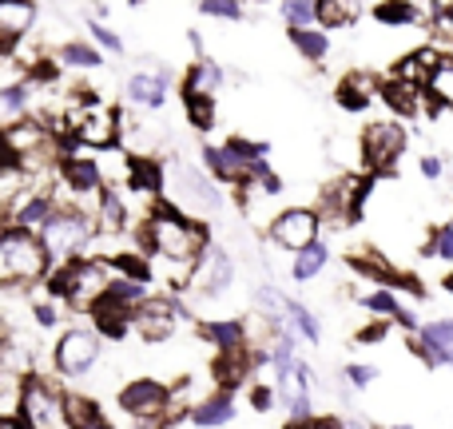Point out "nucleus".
<instances>
[{"mask_svg": "<svg viewBox=\"0 0 453 429\" xmlns=\"http://www.w3.org/2000/svg\"><path fill=\"white\" fill-rule=\"evenodd\" d=\"M362 303H366V310H382V314H394V310H398V298L386 295V290H374V295H366Z\"/></svg>", "mask_w": 453, "mask_h": 429, "instance_id": "nucleus-44", "label": "nucleus"}, {"mask_svg": "<svg viewBox=\"0 0 453 429\" xmlns=\"http://www.w3.org/2000/svg\"><path fill=\"white\" fill-rule=\"evenodd\" d=\"M271 239L287 250H303L319 239V215L314 211H282L271 226Z\"/></svg>", "mask_w": 453, "mask_h": 429, "instance_id": "nucleus-11", "label": "nucleus"}, {"mask_svg": "<svg viewBox=\"0 0 453 429\" xmlns=\"http://www.w3.org/2000/svg\"><path fill=\"white\" fill-rule=\"evenodd\" d=\"M287 310L295 314V326L306 334V342H319L322 334H319V322H314V314L306 310V306H298V303H287Z\"/></svg>", "mask_w": 453, "mask_h": 429, "instance_id": "nucleus-39", "label": "nucleus"}, {"mask_svg": "<svg viewBox=\"0 0 453 429\" xmlns=\"http://www.w3.org/2000/svg\"><path fill=\"white\" fill-rule=\"evenodd\" d=\"M148 242L172 263H199V250H203L207 234L199 223L183 218L175 207H159L148 223Z\"/></svg>", "mask_w": 453, "mask_h": 429, "instance_id": "nucleus-1", "label": "nucleus"}, {"mask_svg": "<svg viewBox=\"0 0 453 429\" xmlns=\"http://www.w3.org/2000/svg\"><path fill=\"white\" fill-rule=\"evenodd\" d=\"M402 148H406V132L402 124H370L366 135H362V159L374 175H386L398 167Z\"/></svg>", "mask_w": 453, "mask_h": 429, "instance_id": "nucleus-7", "label": "nucleus"}, {"mask_svg": "<svg viewBox=\"0 0 453 429\" xmlns=\"http://www.w3.org/2000/svg\"><path fill=\"white\" fill-rule=\"evenodd\" d=\"M72 132H76L80 148H111L119 132V116L104 108H84L80 116H72Z\"/></svg>", "mask_w": 453, "mask_h": 429, "instance_id": "nucleus-10", "label": "nucleus"}, {"mask_svg": "<svg viewBox=\"0 0 453 429\" xmlns=\"http://www.w3.org/2000/svg\"><path fill=\"white\" fill-rule=\"evenodd\" d=\"M0 271L4 282H40L48 271V250L36 231L12 226L0 234Z\"/></svg>", "mask_w": 453, "mask_h": 429, "instance_id": "nucleus-2", "label": "nucleus"}, {"mask_svg": "<svg viewBox=\"0 0 453 429\" xmlns=\"http://www.w3.org/2000/svg\"><path fill=\"white\" fill-rule=\"evenodd\" d=\"M354 271L370 274V279H378V282H394V271L378 255H358V258H354Z\"/></svg>", "mask_w": 453, "mask_h": 429, "instance_id": "nucleus-38", "label": "nucleus"}, {"mask_svg": "<svg viewBox=\"0 0 453 429\" xmlns=\"http://www.w3.org/2000/svg\"><path fill=\"white\" fill-rule=\"evenodd\" d=\"M358 338H362V342H378V338H386V326H366Z\"/></svg>", "mask_w": 453, "mask_h": 429, "instance_id": "nucleus-51", "label": "nucleus"}, {"mask_svg": "<svg viewBox=\"0 0 453 429\" xmlns=\"http://www.w3.org/2000/svg\"><path fill=\"white\" fill-rule=\"evenodd\" d=\"M188 119L196 127H211L215 124V108H211V96H188Z\"/></svg>", "mask_w": 453, "mask_h": 429, "instance_id": "nucleus-37", "label": "nucleus"}, {"mask_svg": "<svg viewBox=\"0 0 453 429\" xmlns=\"http://www.w3.org/2000/svg\"><path fill=\"white\" fill-rule=\"evenodd\" d=\"M119 410H124L132 422H143V425H156L159 418H167L172 410V394L167 386L151 382V378H135L119 390Z\"/></svg>", "mask_w": 453, "mask_h": 429, "instance_id": "nucleus-6", "label": "nucleus"}, {"mask_svg": "<svg viewBox=\"0 0 453 429\" xmlns=\"http://www.w3.org/2000/svg\"><path fill=\"white\" fill-rule=\"evenodd\" d=\"M28 84H12V88H4V92H0V108L4 111H24L28 108Z\"/></svg>", "mask_w": 453, "mask_h": 429, "instance_id": "nucleus-42", "label": "nucleus"}, {"mask_svg": "<svg viewBox=\"0 0 453 429\" xmlns=\"http://www.w3.org/2000/svg\"><path fill=\"white\" fill-rule=\"evenodd\" d=\"M446 290H449V295H453V274H449V279H446Z\"/></svg>", "mask_w": 453, "mask_h": 429, "instance_id": "nucleus-53", "label": "nucleus"}, {"mask_svg": "<svg viewBox=\"0 0 453 429\" xmlns=\"http://www.w3.org/2000/svg\"><path fill=\"white\" fill-rule=\"evenodd\" d=\"M290 362H295V342H290V338H279V342H274V354H271L274 374H287Z\"/></svg>", "mask_w": 453, "mask_h": 429, "instance_id": "nucleus-43", "label": "nucleus"}, {"mask_svg": "<svg viewBox=\"0 0 453 429\" xmlns=\"http://www.w3.org/2000/svg\"><path fill=\"white\" fill-rule=\"evenodd\" d=\"M64 418H68V425H80V429H104L100 406H96L92 398H80V394H72V398H64Z\"/></svg>", "mask_w": 453, "mask_h": 429, "instance_id": "nucleus-21", "label": "nucleus"}, {"mask_svg": "<svg viewBox=\"0 0 453 429\" xmlns=\"http://www.w3.org/2000/svg\"><path fill=\"white\" fill-rule=\"evenodd\" d=\"M203 338H211L219 350L242 346V322H239V318H231V322H207V326H203Z\"/></svg>", "mask_w": 453, "mask_h": 429, "instance_id": "nucleus-32", "label": "nucleus"}, {"mask_svg": "<svg viewBox=\"0 0 453 429\" xmlns=\"http://www.w3.org/2000/svg\"><path fill=\"white\" fill-rule=\"evenodd\" d=\"M175 199L180 203H196L199 211H219V191L203 175L188 172V167H175Z\"/></svg>", "mask_w": 453, "mask_h": 429, "instance_id": "nucleus-13", "label": "nucleus"}, {"mask_svg": "<svg viewBox=\"0 0 453 429\" xmlns=\"http://www.w3.org/2000/svg\"><path fill=\"white\" fill-rule=\"evenodd\" d=\"M100 358V334L92 330H68V334L56 342V370L68 378H80L96 366Z\"/></svg>", "mask_w": 453, "mask_h": 429, "instance_id": "nucleus-9", "label": "nucleus"}, {"mask_svg": "<svg viewBox=\"0 0 453 429\" xmlns=\"http://www.w3.org/2000/svg\"><path fill=\"white\" fill-rule=\"evenodd\" d=\"M434 72H438V56L434 52H414L398 68V80H410V84H430Z\"/></svg>", "mask_w": 453, "mask_h": 429, "instance_id": "nucleus-31", "label": "nucleus"}, {"mask_svg": "<svg viewBox=\"0 0 453 429\" xmlns=\"http://www.w3.org/2000/svg\"><path fill=\"white\" fill-rule=\"evenodd\" d=\"M4 342H8V322L0 318V346H4Z\"/></svg>", "mask_w": 453, "mask_h": 429, "instance_id": "nucleus-52", "label": "nucleus"}, {"mask_svg": "<svg viewBox=\"0 0 453 429\" xmlns=\"http://www.w3.org/2000/svg\"><path fill=\"white\" fill-rule=\"evenodd\" d=\"M183 314L180 303L172 298H140V306H132V326L140 330L148 342H167L175 334V318Z\"/></svg>", "mask_w": 453, "mask_h": 429, "instance_id": "nucleus-8", "label": "nucleus"}, {"mask_svg": "<svg viewBox=\"0 0 453 429\" xmlns=\"http://www.w3.org/2000/svg\"><path fill=\"white\" fill-rule=\"evenodd\" d=\"M60 60L72 64V68H96V64H100V52H96V48H88V44H64L60 48Z\"/></svg>", "mask_w": 453, "mask_h": 429, "instance_id": "nucleus-36", "label": "nucleus"}, {"mask_svg": "<svg viewBox=\"0 0 453 429\" xmlns=\"http://www.w3.org/2000/svg\"><path fill=\"white\" fill-rule=\"evenodd\" d=\"M203 159H207V167H211V172L219 175V180H226V183H239L242 175H247V164H242L231 148H207Z\"/></svg>", "mask_w": 453, "mask_h": 429, "instance_id": "nucleus-23", "label": "nucleus"}, {"mask_svg": "<svg viewBox=\"0 0 453 429\" xmlns=\"http://www.w3.org/2000/svg\"><path fill=\"white\" fill-rule=\"evenodd\" d=\"M64 188H72L76 195L100 191V167H96L88 156H68L64 159Z\"/></svg>", "mask_w": 453, "mask_h": 429, "instance_id": "nucleus-16", "label": "nucleus"}, {"mask_svg": "<svg viewBox=\"0 0 453 429\" xmlns=\"http://www.w3.org/2000/svg\"><path fill=\"white\" fill-rule=\"evenodd\" d=\"M92 36H96V44H104V48H111V52H119V36L111 28H104V24H92Z\"/></svg>", "mask_w": 453, "mask_h": 429, "instance_id": "nucleus-45", "label": "nucleus"}, {"mask_svg": "<svg viewBox=\"0 0 453 429\" xmlns=\"http://www.w3.org/2000/svg\"><path fill=\"white\" fill-rule=\"evenodd\" d=\"M223 84V72L211 60H199L188 76V96H215V88Z\"/></svg>", "mask_w": 453, "mask_h": 429, "instance_id": "nucleus-29", "label": "nucleus"}, {"mask_svg": "<svg viewBox=\"0 0 453 429\" xmlns=\"http://www.w3.org/2000/svg\"><path fill=\"white\" fill-rule=\"evenodd\" d=\"M422 354L430 366H453V318H438L422 330Z\"/></svg>", "mask_w": 453, "mask_h": 429, "instance_id": "nucleus-15", "label": "nucleus"}, {"mask_svg": "<svg viewBox=\"0 0 453 429\" xmlns=\"http://www.w3.org/2000/svg\"><path fill=\"white\" fill-rule=\"evenodd\" d=\"M282 12H287L290 28H303V24L314 20V4H311V0H287V4H282Z\"/></svg>", "mask_w": 453, "mask_h": 429, "instance_id": "nucleus-41", "label": "nucleus"}, {"mask_svg": "<svg viewBox=\"0 0 453 429\" xmlns=\"http://www.w3.org/2000/svg\"><path fill=\"white\" fill-rule=\"evenodd\" d=\"M199 8H203L207 16H219V20H239L242 16L239 0H199Z\"/></svg>", "mask_w": 453, "mask_h": 429, "instance_id": "nucleus-40", "label": "nucleus"}, {"mask_svg": "<svg viewBox=\"0 0 453 429\" xmlns=\"http://www.w3.org/2000/svg\"><path fill=\"white\" fill-rule=\"evenodd\" d=\"M231 418H234V398L223 390V394H215V398L199 402L196 414H191V422L196 425H226Z\"/></svg>", "mask_w": 453, "mask_h": 429, "instance_id": "nucleus-22", "label": "nucleus"}, {"mask_svg": "<svg viewBox=\"0 0 453 429\" xmlns=\"http://www.w3.org/2000/svg\"><path fill=\"white\" fill-rule=\"evenodd\" d=\"M358 199H362V183L358 180L330 183V191H326V207H330V215H338V223H350Z\"/></svg>", "mask_w": 453, "mask_h": 429, "instance_id": "nucleus-18", "label": "nucleus"}, {"mask_svg": "<svg viewBox=\"0 0 453 429\" xmlns=\"http://www.w3.org/2000/svg\"><path fill=\"white\" fill-rule=\"evenodd\" d=\"M56 318H60V314H56V306H36V322L40 326H56Z\"/></svg>", "mask_w": 453, "mask_h": 429, "instance_id": "nucleus-48", "label": "nucleus"}, {"mask_svg": "<svg viewBox=\"0 0 453 429\" xmlns=\"http://www.w3.org/2000/svg\"><path fill=\"white\" fill-rule=\"evenodd\" d=\"M362 12V0H314V16L322 28H350Z\"/></svg>", "mask_w": 453, "mask_h": 429, "instance_id": "nucleus-17", "label": "nucleus"}, {"mask_svg": "<svg viewBox=\"0 0 453 429\" xmlns=\"http://www.w3.org/2000/svg\"><path fill=\"white\" fill-rule=\"evenodd\" d=\"M124 223H127L124 199H119L116 191H104V199H100V226L116 234V231H124Z\"/></svg>", "mask_w": 453, "mask_h": 429, "instance_id": "nucleus-33", "label": "nucleus"}, {"mask_svg": "<svg viewBox=\"0 0 453 429\" xmlns=\"http://www.w3.org/2000/svg\"><path fill=\"white\" fill-rule=\"evenodd\" d=\"M434 255L453 258V226H446V231H438V239H434Z\"/></svg>", "mask_w": 453, "mask_h": 429, "instance_id": "nucleus-47", "label": "nucleus"}, {"mask_svg": "<svg viewBox=\"0 0 453 429\" xmlns=\"http://www.w3.org/2000/svg\"><path fill=\"white\" fill-rule=\"evenodd\" d=\"M370 92H374V84H370L362 72H354V76H346L342 84H338V103H342L346 111H362L370 103Z\"/></svg>", "mask_w": 453, "mask_h": 429, "instance_id": "nucleus-24", "label": "nucleus"}, {"mask_svg": "<svg viewBox=\"0 0 453 429\" xmlns=\"http://www.w3.org/2000/svg\"><path fill=\"white\" fill-rule=\"evenodd\" d=\"M127 175H132L135 191H159L164 188V172H159V164L148 159V156H135L132 164H127Z\"/></svg>", "mask_w": 453, "mask_h": 429, "instance_id": "nucleus-27", "label": "nucleus"}, {"mask_svg": "<svg viewBox=\"0 0 453 429\" xmlns=\"http://www.w3.org/2000/svg\"><path fill=\"white\" fill-rule=\"evenodd\" d=\"M108 279H111V271L104 263H88V258L80 263V258H68V263L52 274L48 290L60 295V298H68L72 306H92L96 298L108 290Z\"/></svg>", "mask_w": 453, "mask_h": 429, "instance_id": "nucleus-3", "label": "nucleus"}, {"mask_svg": "<svg viewBox=\"0 0 453 429\" xmlns=\"http://www.w3.org/2000/svg\"><path fill=\"white\" fill-rule=\"evenodd\" d=\"M203 290L207 295H223L226 287H231V279H234V266H231V258H226V250H207V258H203Z\"/></svg>", "mask_w": 453, "mask_h": 429, "instance_id": "nucleus-20", "label": "nucleus"}, {"mask_svg": "<svg viewBox=\"0 0 453 429\" xmlns=\"http://www.w3.org/2000/svg\"><path fill=\"white\" fill-rule=\"evenodd\" d=\"M374 16L382 24H418V8L410 4V0H382V4L374 8Z\"/></svg>", "mask_w": 453, "mask_h": 429, "instance_id": "nucleus-34", "label": "nucleus"}, {"mask_svg": "<svg viewBox=\"0 0 453 429\" xmlns=\"http://www.w3.org/2000/svg\"><path fill=\"white\" fill-rule=\"evenodd\" d=\"M242 374H247V366H242V354H239V346H231V350H223V358L215 362V378H219L223 386H234V382H242Z\"/></svg>", "mask_w": 453, "mask_h": 429, "instance_id": "nucleus-35", "label": "nucleus"}, {"mask_svg": "<svg viewBox=\"0 0 453 429\" xmlns=\"http://www.w3.org/2000/svg\"><path fill=\"white\" fill-rule=\"evenodd\" d=\"M382 96H386V103H390L394 111H402V116H414L418 111V84H410V80L394 76L390 84L382 88Z\"/></svg>", "mask_w": 453, "mask_h": 429, "instance_id": "nucleus-26", "label": "nucleus"}, {"mask_svg": "<svg viewBox=\"0 0 453 429\" xmlns=\"http://www.w3.org/2000/svg\"><path fill=\"white\" fill-rule=\"evenodd\" d=\"M346 378H350L354 386H370L378 378V366H350L346 370Z\"/></svg>", "mask_w": 453, "mask_h": 429, "instance_id": "nucleus-46", "label": "nucleus"}, {"mask_svg": "<svg viewBox=\"0 0 453 429\" xmlns=\"http://www.w3.org/2000/svg\"><path fill=\"white\" fill-rule=\"evenodd\" d=\"M36 234L48 250V263H68V258H76L80 250H84V242L92 239V223L80 211H56L52 207V215L40 223Z\"/></svg>", "mask_w": 453, "mask_h": 429, "instance_id": "nucleus-4", "label": "nucleus"}, {"mask_svg": "<svg viewBox=\"0 0 453 429\" xmlns=\"http://www.w3.org/2000/svg\"><path fill=\"white\" fill-rule=\"evenodd\" d=\"M266 406H271V390H266V386H258V390H255V410L263 414Z\"/></svg>", "mask_w": 453, "mask_h": 429, "instance_id": "nucleus-49", "label": "nucleus"}, {"mask_svg": "<svg viewBox=\"0 0 453 429\" xmlns=\"http://www.w3.org/2000/svg\"><path fill=\"white\" fill-rule=\"evenodd\" d=\"M290 40H295V48L303 52V60H326V52H330V40H326V32H314V28H290Z\"/></svg>", "mask_w": 453, "mask_h": 429, "instance_id": "nucleus-25", "label": "nucleus"}, {"mask_svg": "<svg viewBox=\"0 0 453 429\" xmlns=\"http://www.w3.org/2000/svg\"><path fill=\"white\" fill-rule=\"evenodd\" d=\"M52 207L56 203L48 195H32V199H24V203L12 211V223L16 226H28V231H40V223L52 215Z\"/></svg>", "mask_w": 453, "mask_h": 429, "instance_id": "nucleus-28", "label": "nucleus"}, {"mask_svg": "<svg viewBox=\"0 0 453 429\" xmlns=\"http://www.w3.org/2000/svg\"><path fill=\"white\" fill-rule=\"evenodd\" d=\"M422 175H426V180H434V175H441V164H438V159H430V156H426V159H422Z\"/></svg>", "mask_w": 453, "mask_h": 429, "instance_id": "nucleus-50", "label": "nucleus"}, {"mask_svg": "<svg viewBox=\"0 0 453 429\" xmlns=\"http://www.w3.org/2000/svg\"><path fill=\"white\" fill-rule=\"evenodd\" d=\"M36 24V4L32 0H0V48L8 40H20Z\"/></svg>", "mask_w": 453, "mask_h": 429, "instance_id": "nucleus-14", "label": "nucleus"}, {"mask_svg": "<svg viewBox=\"0 0 453 429\" xmlns=\"http://www.w3.org/2000/svg\"><path fill=\"white\" fill-rule=\"evenodd\" d=\"M20 418H24V425H32V429L68 425V418H64V398L48 382H40V378L20 382Z\"/></svg>", "mask_w": 453, "mask_h": 429, "instance_id": "nucleus-5", "label": "nucleus"}, {"mask_svg": "<svg viewBox=\"0 0 453 429\" xmlns=\"http://www.w3.org/2000/svg\"><path fill=\"white\" fill-rule=\"evenodd\" d=\"M438 4H453V0H438Z\"/></svg>", "mask_w": 453, "mask_h": 429, "instance_id": "nucleus-54", "label": "nucleus"}, {"mask_svg": "<svg viewBox=\"0 0 453 429\" xmlns=\"http://www.w3.org/2000/svg\"><path fill=\"white\" fill-rule=\"evenodd\" d=\"M326 266V247H319V242H311V247H303L298 250V258H295V266H290V274H295L298 282H311L314 274Z\"/></svg>", "mask_w": 453, "mask_h": 429, "instance_id": "nucleus-30", "label": "nucleus"}, {"mask_svg": "<svg viewBox=\"0 0 453 429\" xmlns=\"http://www.w3.org/2000/svg\"><path fill=\"white\" fill-rule=\"evenodd\" d=\"M92 318H96V330H100L104 338H124L127 334V326H132V306L127 303H119V298H111L108 290H104L100 298H96L92 306Z\"/></svg>", "mask_w": 453, "mask_h": 429, "instance_id": "nucleus-12", "label": "nucleus"}, {"mask_svg": "<svg viewBox=\"0 0 453 429\" xmlns=\"http://www.w3.org/2000/svg\"><path fill=\"white\" fill-rule=\"evenodd\" d=\"M127 100L143 103V108H159V103L167 100L164 76H151V72H140V76H132V80H127Z\"/></svg>", "mask_w": 453, "mask_h": 429, "instance_id": "nucleus-19", "label": "nucleus"}]
</instances>
